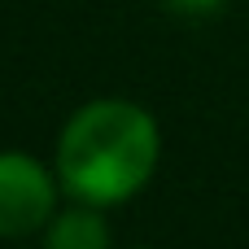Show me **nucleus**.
<instances>
[{
    "label": "nucleus",
    "mask_w": 249,
    "mask_h": 249,
    "mask_svg": "<svg viewBox=\"0 0 249 249\" xmlns=\"http://www.w3.org/2000/svg\"><path fill=\"white\" fill-rule=\"evenodd\" d=\"M175 13H184V18H210V13H219L228 0H166Z\"/></svg>",
    "instance_id": "20e7f679"
},
{
    "label": "nucleus",
    "mask_w": 249,
    "mask_h": 249,
    "mask_svg": "<svg viewBox=\"0 0 249 249\" xmlns=\"http://www.w3.org/2000/svg\"><path fill=\"white\" fill-rule=\"evenodd\" d=\"M162 162L158 118L127 96L79 105L57 136V179L83 206H123L149 188Z\"/></svg>",
    "instance_id": "f257e3e1"
},
{
    "label": "nucleus",
    "mask_w": 249,
    "mask_h": 249,
    "mask_svg": "<svg viewBox=\"0 0 249 249\" xmlns=\"http://www.w3.org/2000/svg\"><path fill=\"white\" fill-rule=\"evenodd\" d=\"M109 223L101 219V206L74 201L70 210H57L44 228V249H109Z\"/></svg>",
    "instance_id": "7ed1b4c3"
},
{
    "label": "nucleus",
    "mask_w": 249,
    "mask_h": 249,
    "mask_svg": "<svg viewBox=\"0 0 249 249\" xmlns=\"http://www.w3.org/2000/svg\"><path fill=\"white\" fill-rule=\"evenodd\" d=\"M57 188L61 179L31 153L0 149V236H35L57 214Z\"/></svg>",
    "instance_id": "f03ea898"
}]
</instances>
